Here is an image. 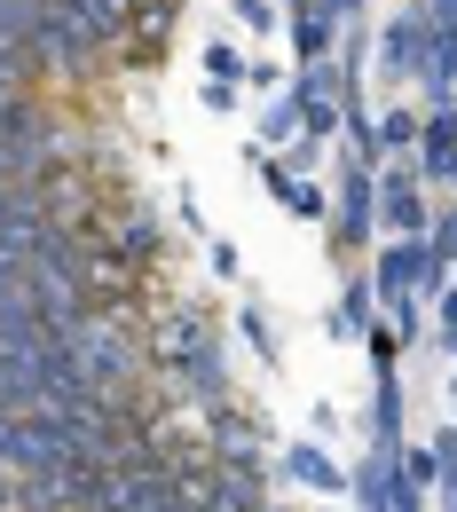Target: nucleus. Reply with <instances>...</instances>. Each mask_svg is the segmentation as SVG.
<instances>
[{"label": "nucleus", "instance_id": "1", "mask_svg": "<svg viewBox=\"0 0 457 512\" xmlns=\"http://www.w3.org/2000/svg\"><path fill=\"white\" fill-rule=\"evenodd\" d=\"M71 355H79V371L95 379V394H142V339L127 331V316H111V308H87L79 331H71Z\"/></svg>", "mask_w": 457, "mask_h": 512}, {"label": "nucleus", "instance_id": "2", "mask_svg": "<svg viewBox=\"0 0 457 512\" xmlns=\"http://www.w3.org/2000/svg\"><path fill=\"white\" fill-rule=\"evenodd\" d=\"M205 347H213L205 308H158V316H150V339H142V355H150V371H158V379H182Z\"/></svg>", "mask_w": 457, "mask_h": 512}, {"label": "nucleus", "instance_id": "3", "mask_svg": "<svg viewBox=\"0 0 457 512\" xmlns=\"http://www.w3.org/2000/svg\"><path fill=\"white\" fill-rule=\"evenodd\" d=\"M205 457H213L221 473L261 481V426H253L237 402H213V410H205Z\"/></svg>", "mask_w": 457, "mask_h": 512}, {"label": "nucleus", "instance_id": "4", "mask_svg": "<svg viewBox=\"0 0 457 512\" xmlns=\"http://www.w3.org/2000/svg\"><path fill=\"white\" fill-rule=\"evenodd\" d=\"M371 229H379V174L363 158H347L339 166V245H371Z\"/></svg>", "mask_w": 457, "mask_h": 512}, {"label": "nucleus", "instance_id": "5", "mask_svg": "<svg viewBox=\"0 0 457 512\" xmlns=\"http://www.w3.org/2000/svg\"><path fill=\"white\" fill-rule=\"evenodd\" d=\"M379 221H387V237H426V190L410 166L379 174Z\"/></svg>", "mask_w": 457, "mask_h": 512}, {"label": "nucleus", "instance_id": "6", "mask_svg": "<svg viewBox=\"0 0 457 512\" xmlns=\"http://www.w3.org/2000/svg\"><path fill=\"white\" fill-rule=\"evenodd\" d=\"M426 32H434V24H426V8H402L387 32H379V71H387V79L418 71V64H426Z\"/></svg>", "mask_w": 457, "mask_h": 512}, {"label": "nucleus", "instance_id": "7", "mask_svg": "<svg viewBox=\"0 0 457 512\" xmlns=\"http://www.w3.org/2000/svg\"><path fill=\"white\" fill-rule=\"evenodd\" d=\"M450 166H457V103H434L426 127H418V174L450 182Z\"/></svg>", "mask_w": 457, "mask_h": 512}, {"label": "nucleus", "instance_id": "8", "mask_svg": "<svg viewBox=\"0 0 457 512\" xmlns=\"http://www.w3.org/2000/svg\"><path fill=\"white\" fill-rule=\"evenodd\" d=\"M418 268H426V237H394L379 268H371V284H379V300H402V292H418Z\"/></svg>", "mask_w": 457, "mask_h": 512}, {"label": "nucleus", "instance_id": "9", "mask_svg": "<svg viewBox=\"0 0 457 512\" xmlns=\"http://www.w3.org/2000/svg\"><path fill=\"white\" fill-rule=\"evenodd\" d=\"M418 79H426L434 103H450V95H457V24H434V32H426V64H418Z\"/></svg>", "mask_w": 457, "mask_h": 512}, {"label": "nucleus", "instance_id": "10", "mask_svg": "<svg viewBox=\"0 0 457 512\" xmlns=\"http://www.w3.org/2000/svg\"><path fill=\"white\" fill-rule=\"evenodd\" d=\"M284 473H292L300 489H316V497H339V489H347V473H339L316 442H292V449H284Z\"/></svg>", "mask_w": 457, "mask_h": 512}, {"label": "nucleus", "instance_id": "11", "mask_svg": "<svg viewBox=\"0 0 457 512\" xmlns=\"http://www.w3.org/2000/svg\"><path fill=\"white\" fill-rule=\"evenodd\" d=\"M371 308H379V284H371V276H355V284L339 292V316H324V331H331V339H363V331L379 323Z\"/></svg>", "mask_w": 457, "mask_h": 512}, {"label": "nucleus", "instance_id": "12", "mask_svg": "<svg viewBox=\"0 0 457 512\" xmlns=\"http://www.w3.org/2000/svg\"><path fill=\"white\" fill-rule=\"evenodd\" d=\"M40 24H48V0H0V48H32Z\"/></svg>", "mask_w": 457, "mask_h": 512}, {"label": "nucleus", "instance_id": "13", "mask_svg": "<svg viewBox=\"0 0 457 512\" xmlns=\"http://www.w3.org/2000/svg\"><path fill=\"white\" fill-rule=\"evenodd\" d=\"M371 426H379V442H402V386H394V371H379V402H371Z\"/></svg>", "mask_w": 457, "mask_h": 512}, {"label": "nucleus", "instance_id": "14", "mask_svg": "<svg viewBox=\"0 0 457 512\" xmlns=\"http://www.w3.org/2000/svg\"><path fill=\"white\" fill-rule=\"evenodd\" d=\"M284 205H292L300 221H331V197H324L316 174H292V182H284Z\"/></svg>", "mask_w": 457, "mask_h": 512}, {"label": "nucleus", "instance_id": "15", "mask_svg": "<svg viewBox=\"0 0 457 512\" xmlns=\"http://www.w3.org/2000/svg\"><path fill=\"white\" fill-rule=\"evenodd\" d=\"M418 127H426V119H418L410 103H387V111H379V150H410Z\"/></svg>", "mask_w": 457, "mask_h": 512}, {"label": "nucleus", "instance_id": "16", "mask_svg": "<svg viewBox=\"0 0 457 512\" xmlns=\"http://www.w3.org/2000/svg\"><path fill=\"white\" fill-rule=\"evenodd\" d=\"M292 134H300V95H284V103H268V111H261V142H268V150L292 142Z\"/></svg>", "mask_w": 457, "mask_h": 512}, {"label": "nucleus", "instance_id": "17", "mask_svg": "<svg viewBox=\"0 0 457 512\" xmlns=\"http://www.w3.org/2000/svg\"><path fill=\"white\" fill-rule=\"evenodd\" d=\"M205 79H221V87H237V79H245V56H237V40H205Z\"/></svg>", "mask_w": 457, "mask_h": 512}, {"label": "nucleus", "instance_id": "18", "mask_svg": "<svg viewBox=\"0 0 457 512\" xmlns=\"http://www.w3.org/2000/svg\"><path fill=\"white\" fill-rule=\"evenodd\" d=\"M434 473H442V449H402V481L410 489H434Z\"/></svg>", "mask_w": 457, "mask_h": 512}, {"label": "nucleus", "instance_id": "19", "mask_svg": "<svg viewBox=\"0 0 457 512\" xmlns=\"http://www.w3.org/2000/svg\"><path fill=\"white\" fill-rule=\"evenodd\" d=\"M237 323H245V339H253L261 355H276V323H268V308H261V300H245V308H237Z\"/></svg>", "mask_w": 457, "mask_h": 512}, {"label": "nucleus", "instance_id": "20", "mask_svg": "<svg viewBox=\"0 0 457 512\" xmlns=\"http://www.w3.org/2000/svg\"><path fill=\"white\" fill-rule=\"evenodd\" d=\"M229 8H237L245 32H276V16H284V0H229Z\"/></svg>", "mask_w": 457, "mask_h": 512}, {"label": "nucleus", "instance_id": "21", "mask_svg": "<svg viewBox=\"0 0 457 512\" xmlns=\"http://www.w3.org/2000/svg\"><path fill=\"white\" fill-rule=\"evenodd\" d=\"M245 87H261V95H276V87H284V71H276V64H245Z\"/></svg>", "mask_w": 457, "mask_h": 512}, {"label": "nucleus", "instance_id": "22", "mask_svg": "<svg viewBox=\"0 0 457 512\" xmlns=\"http://www.w3.org/2000/svg\"><path fill=\"white\" fill-rule=\"evenodd\" d=\"M426 237H434V253H442V260H457V213H450V221H434Z\"/></svg>", "mask_w": 457, "mask_h": 512}, {"label": "nucleus", "instance_id": "23", "mask_svg": "<svg viewBox=\"0 0 457 512\" xmlns=\"http://www.w3.org/2000/svg\"><path fill=\"white\" fill-rule=\"evenodd\" d=\"M434 316H442V339H450V355H457V284L442 292V308H434Z\"/></svg>", "mask_w": 457, "mask_h": 512}, {"label": "nucleus", "instance_id": "24", "mask_svg": "<svg viewBox=\"0 0 457 512\" xmlns=\"http://www.w3.org/2000/svg\"><path fill=\"white\" fill-rule=\"evenodd\" d=\"M316 8H324L331 24H347V16H355V8H363V0H316Z\"/></svg>", "mask_w": 457, "mask_h": 512}, {"label": "nucleus", "instance_id": "25", "mask_svg": "<svg viewBox=\"0 0 457 512\" xmlns=\"http://www.w3.org/2000/svg\"><path fill=\"white\" fill-rule=\"evenodd\" d=\"M426 24H457V0H426Z\"/></svg>", "mask_w": 457, "mask_h": 512}, {"label": "nucleus", "instance_id": "26", "mask_svg": "<svg viewBox=\"0 0 457 512\" xmlns=\"http://www.w3.org/2000/svg\"><path fill=\"white\" fill-rule=\"evenodd\" d=\"M442 473H450V481H442V512H457V457L442 465Z\"/></svg>", "mask_w": 457, "mask_h": 512}, {"label": "nucleus", "instance_id": "27", "mask_svg": "<svg viewBox=\"0 0 457 512\" xmlns=\"http://www.w3.org/2000/svg\"><path fill=\"white\" fill-rule=\"evenodd\" d=\"M8 190H16V166H8V150H0V205H8Z\"/></svg>", "mask_w": 457, "mask_h": 512}, {"label": "nucleus", "instance_id": "28", "mask_svg": "<svg viewBox=\"0 0 457 512\" xmlns=\"http://www.w3.org/2000/svg\"><path fill=\"white\" fill-rule=\"evenodd\" d=\"M363 512H394V505H363Z\"/></svg>", "mask_w": 457, "mask_h": 512}]
</instances>
